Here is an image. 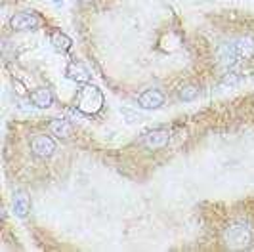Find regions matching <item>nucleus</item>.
<instances>
[{
	"instance_id": "nucleus-1",
	"label": "nucleus",
	"mask_w": 254,
	"mask_h": 252,
	"mask_svg": "<svg viewBox=\"0 0 254 252\" xmlns=\"http://www.w3.org/2000/svg\"><path fill=\"white\" fill-rule=\"evenodd\" d=\"M254 56V38L245 37L237 38V40H231L226 42L218 48V60L222 65L226 67H233L237 62L241 60H249Z\"/></svg>"
},
{
	"instance_id": "nucleus-2",
	"label": "nucleus",
	"mask_w": 254,
	"mask_h": 252,
	"mask_svg": "<svg viewBox=\"0 0 254 252\" xmlns=\"http://www.w3.org/2000/svg\"><path fill=\"white\" fill-rule=\"evenodd\" d=\"M75 107L80 115H98L103 107V94L96 84L84 82L75 98Z\"/></svg>"
},
{
	"instance_id": "nucleus-3",
	"label": "nucleus",
	"mask_w": 254,
	"mask_h": 252,
	"mask_svg": "<svg viewBox=\"0 0 254 252\" xmlns=\"http://www.w3.org/2000/svg\"><path fill=\"white\" fill-rule=\"evenodd\" d=\"M224 243L231 251L247 249L253 243V229L247 224H233L224 231Z\"/></svg>"
},
{
	"instance_id": "nucleus-4",
	"label": "nucleus",
	"mask_w": 254,
	"mask_h": 252,
	"mask_svg": "<svg viewBox=\"0 0 254 252\" xmlns=\"http://www.w3.org/2000/svg\"><path fill=\"white\" fill-rule=\"evenodd\" d=\"M10 27L13 31H33L40 27V17L35 12H19L10 17Z\"/></svg>"
},
{
	"instance_id": "nucleus-5",
	"label": "nucleus",
	"mask_w": 254,
	"mask_h": 252,
	"mask_svg": "<svg viewBox=\"0 0 254 252\" xmlns=\"http://www.w3.org/2000/svg\"><path fill=\"white\" fill-rule=\"evenodd\" d=\"M31 151L38 159H48L56 151V141L46 134H38L31 139Z\"/></svg>"
},
{
	"instance_id": "nucleus-6",
	"label": "nucleus",
	"mask_w": 254,
	"mask_h": 252,
	"mask_svg": "<svg viewBox=\"0 0 254 252\" xmlns=\"http://www.w3.org/2000/svg\"><path fill=\"white\" fill-rule=\"evenodd\" d=\"M168 141H170V134H168V130H163V128H159V130H151V132H147L143 138H141V145L145 147V149H163L168 145Z\"/></svg>"
},
{
	"instance_id": "nucleus-7",
	"label": "nucleus",
	"mask_w": 254,
	"mask_h": 252,
	"mask_svg": "<svg viewBox=\"0 0 254 252\" xmlns=\"http://www.w3.org/2000/svg\"><path fill=\"white\" fill-rule=\"evenodd\" d=\"M138 105H140L141 109H147V111L159 109V107L165 105V94L157 88L145 90L143 94H140V98H138Z\"/></svg>"
},
{
	"instance_id": "nucleus-8",
	"label": "nucleus",
	"mask_w": 254,
	"mask_h": 252,
	"mask_svg": "<svg viewBox=\"0 0 254 252\" xmlns=\"http://www.w3.org/2000/svg\"><path fill=\"white\" fill-rule=\"evenodd\" d=\"M65 75H67L69 80H73V82H76V84H84V82H88L90 80L88 67L80 62L69 63V65H67V69H65Z\"/></svg>"
},
{
	"instance_id": "nucleus-9",
	"label": "nucleus",
	"mask_w": 254,
	"mask_h": 252,
	"mask_svg": "<svg viewBox=\"0 0 254 252\" xmlns=\"http://www.w3.org/2000/svg\"><path fill=\"white\" fill-rule=\"evenodd\" d=\"M29 100L38 109H48L52 103H54V94L48 88H42L40 86V88H35L29 94Z\"/></svg>"
},
{
	"instance_id": "nucleus-10",
	"label": "nucleus",
	"mask_w": 254,
	"mask_h": 252,
	"mask_svg": "<svg viewBox=\"0 0 254 252\" xmlns=\"http://www.w3.org/2000/svg\"><path fill=\"white\" fill-rule=\"evenodd\" d=\"M48 128H50V134L62 139L71 138V134H73V126L67 119H52Z\"/></svg>"
},
{
	"instance_id": "nucleus-11",
	"label": "nucleus",
	"mask_w": 254,
	"mask_h": 252,
	"mask_svg": "<svg viewBox=\"0 0 254 252\" xmlns=\"http://www.w3.org/2000/svg\"><path fill=\"white\" fill-rule=\"evenodd\" d=\"M12 204H13V214L19 216V218H27L29 208H31V202H29V197H27L25 191H15Z\"/></svg>"
},
{
	"instance_id": "nucleus-12",
	"label": "nucleus",
	"mask_w": 254,
	"mask_h": 252,
	"mask_svg": "<svg viewBox=\"0 0 254 252\" xmlns=\"http://www.w3.org/2000/svg\"><path fill=\"white\" fill-rule=\"evenodd\" d=\"M50 40H52V44H54V48H56L58 52H67L71 46H73L71 38L67 37L65 33H62V31H54Z\"/></svg>"
},
{
	"instance_id": "nucleus-13",
	"label": "nucleus",
	"mask_w": 254,
	"mask_h": 252,
	"mask_svg": "<svg viewBox=\"0 0 254 252\" xmlns=\"http://www.w3.org/2000/svg\"><path fill=\"white\" fill-rule=\"evenodd\" d=\"M199 94H201V88L199 86H195V84H188V86H182L178 90V98L182 101H193L199 98Z\"/></svg>"
},
{
	"instance_id": "nucleus-14",
	"label": "nucleus",
	"mask_w": 254,
	"mask_h": 252,
	"mask_svg": "<svg viewBox=\"0 0 254 252\" xmlns=\"http://www.w3.org/2000/svg\"><path fill=\"white\" fill-rule=\"evenodd\" d=\"M239 82H241V76H237V73H228L224 76V84L228 86H237Z\"/></svg>"
},
{
	"instance_id": "nucleus-15",
	"label": "nucleus",
	"mask_w": 254,
	"mask_h": 252,
	"mask_svg": "<svg viewBox=\"0 0 254 252\" xmlns=\"http://www.w3.org/2000/svg\"><path fill=\"white\" fill-rule=\"evenodd\" d=\"M80 2H92V0H80Z\"/></svg>"
},
{
	"instance_id": "nucleus-16",
	"label": "nucleus",
	"mask_w": 254,
	"mask_h": 252,
	"mask_svg": "<svg viewBox=\"0 0 254 252\" xmlns=\"http://www.w3.org/2000/svg\"><path fill=\"white\" fill-rule=\"evenodd\" d=\"M54 2H60V0H54Z\"/></svg>"
}]
</instances>
